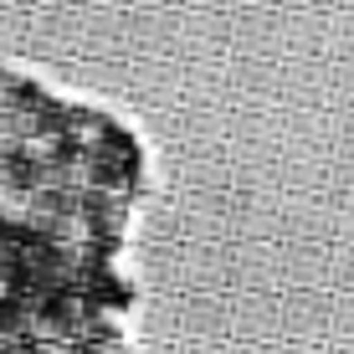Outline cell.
Here are the masks:
<instances>
[{
  "label": "cell",
  "instance_id": "2",
  "mask_svg": "<svg viewBox=\"0 0 354 354\" xmlns=\"http://www.w3.org/2000/svg\"><path fill=\"white\" fill-rule=\"evenodd\" d=\"M0 354H26V349H16V344H6V339H0Z\"/></svg>",
  "mask_w": 354,
  "mask_h": 354
},
{
  "label": "cell",
  "instance_id": "1",
  "mask_svg": "<svg viewBox=\"0 0 354 354\" xmlns=\"http://www.w3.org/2000/svg\"><path fill=\"white\" fill-rule=\"evenodd\" d=\"M26 354H77L72 344H62V339H41V344H31Z\"/></svg>",
  "mask_w": 354,
  "mask_h": 354
}]
</instances>
